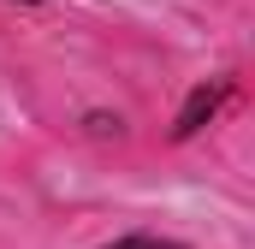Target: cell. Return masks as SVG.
Instances as JSON below:
<instances>
[{"label": "cell", "mask_w": 255, "mask_h": 249, "mask_svg": "<svg viewBox=\"0 0 255 249\" xmlns=\"http://www.w3.org/2000/svg\"><path fill=\"white\" fill-rule=\"evenodd\" d=\"M226 95H232V83H226V77H214V83H196V89H190V101H184V113H178V124H172V136H178V142H184V136H196L202 124H208L220 107H226Z\"/></svg>", "instance_id": "6da1fadb"}, {"label": "cell", "mask_w": 255, "mask_h": 249, "mask_svg": "<svg viewBox=\"0 0 255 249\" xmlns=\"http://www.w3.org/2000/svg\"><path fill=\"white\" fill-rule=\"evenodd\" d=\"M101 249H184V244H166V238H119V244H101Z\"/></svg>", "instance_id": "7a4b0ae2"}, {"label": "cell", "mask_w": 255, "mask_h": 249, "mask_svg": "<svg viewBox=\"0 0 255 249\" xmlns=\"http://www.w3.org/2000/svg\"><path fill=\"white\" fill-rule=\"evenodd\" d=\"M89 130H95V136H119V119H107V113H89Z\"/></svg>", "instance_id": "3957f363"}]
</instances>
